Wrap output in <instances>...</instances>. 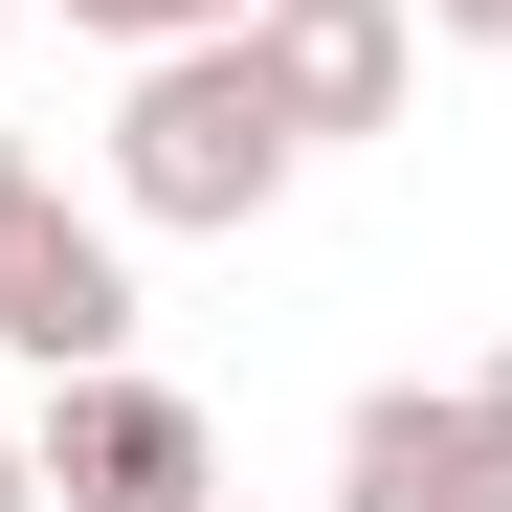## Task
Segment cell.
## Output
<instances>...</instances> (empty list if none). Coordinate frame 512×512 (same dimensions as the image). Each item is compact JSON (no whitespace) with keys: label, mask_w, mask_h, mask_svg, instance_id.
Listing matches in <instances>:
<instances>
[{"label":"cell","mask_w":512,"mask_h":512,"mask_svg":"<svg viewBox=\"0 0 512 512\" xmlns=\"http://www.w3.org/2000/svg\"><path fill=\"white\" fill-rule=\"evenodd\" d=\"M334 512H512L490 379H357V423H334Z\"/></svg>","instance_id":"cell-4"},{"label":"cell","mask_w":512,"mask_h":512,"mask_svg":"<svg viewBox=\"0 0 512 512\" xmlns=\"http://www.w3.org/2000/svg\"><path fill=\"white\" fill-rule=\"evenodd\" d=\"M0 357H23V379L134 357V223H112V201H67L23 134H0Z\"/></svg>","instance_id":"cell-2"},{"label":"cell","mask_w":512,"mask_h":512,"mask_svg":"<svg viewBox=\"0 0 512 512\" xmlns=\"http://www.w3.org/2000/svg\"><path fill=\"white\" fill-rule=\"evenodd\" d=\"M245 67L290 90L312 156H334V134H401V90H423V0H245Z\"/></svg>","instance_id":"cell-5"},{"label":"cell","mask_w":512,"mask_h":512,"mask_svg":"<svg viewBox=\"0 0 512 512\" xmlns=\"http://www.w3.org/2000/svg\"><path fill=\"white\" fill-rule=\"evenodd\" d=\"M423 45H512V0H423Z\"/></svg>","instance_id":"cell-7"},{"label":"cell","mask_w":512,"mask_h":512,"mask_svg":"<svg viewBox=\"0 0 512 512\" xmlns=\"http://www.w3.org/2000/svg\"><path fill=\"white\" fill-rule=\"evenodd\" d=\"M245 0H112V45H223Z\"/></svg>","instance_id":"cell-6"},{"label":"cell","mask_w":512,"mask_h":512,"mask_svg":"<svg viewBox=\"0 0 512 512\" xmlns=\"http://www.w3.org/2000/svg\"><path fill=\"white\" fill-rule=\"evenodd\" d=\"M45 23H90V45H112V0H45Z\"/></svg>","instance_id":"cell-9"},{"label":"cell","mask_w":512,"mask_h":512,"mask_svg":"<svg viewBox=\"0 0 512 512\" xmlns=\"http://www.w3.org/2000/svg\"><path fill=\"white\" fill-rule=\"evenodd\" d=\"M312 179V134H290V90L245 67V23L223 45H134V90H112V223H156V245H245Z\"/></svg>","instance_id":"cell-1"},{"label":"cell","mask_w":512,"mask_h":512,"mask_svg":"<svg viewBox=\"0 0 512 512\" xmlns=\"http://www.w3.org/2000/svg\"><path fill=\"white\" fill-rule=\"evenodd\" d=\"M490 423H512V357H490Z\"/></svg>","instance_id":"cell-10"},{"label":"cell","mask_w":512,"mask_h":512,"mask_svg":"<svg viewBox=\"0 0 512 512\" xmlns=\"http://www.w3.org/2000/svg\"><path fill=\"white\" fill-rule=\"evenodd\" d=\"M0 23H23V0H0Z\"/></svg>","instance_id":"cell-11"},{"label":"cell","mask_w":512,"mask_h":512,"mask_svg":"<svg viewBox=\"0 0 512 512\" xmlns=\"http://www.w3.org/2000/svg\"><path fill=\"white\" fill-rule=\"evenodd\" d=\"M0 512H45V446H23V423H0Z\"/></svg>","instance_id":"cell-8"},{"label":"cell","mask_w":512,"mask_h":512,"mask_svg":"<svg viewBox=\"0 0 512 512\" xmlns=\"http://www.w3.org/2000/svg\"><path fill=\"white\" fill-rule=\"evenodd\" d=\"M45 512H223V423L179 401V379H134V357H90V379H45Z\"/></svg>","instance_id":"cell-3"}]
</instances>
